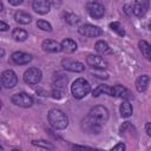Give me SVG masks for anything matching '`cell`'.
<instances>
[{"instance_id": "31", "label": "cell", "mask_w": 151, "mask_h": 151, "mask_svg": "<svg viewBox=\"0 0 151 151\" xmlns=\"http://www.w3.org/2000/svg\"><path fill=\"white\" fill-rule=\"evenodd\" d=\"M124 12H125L127 15H131V14L133 13V7L130 6V5H125V6H124Z\"/></svg>"}, {"instance_id": "36", "label": "cell", "mask_w": 151, "mask_h": 151, "mask_svg": "<svg viewBox=\"0 0 151 151\" xmlns=\"http://www.w3.org/2000/svg\"><path fill=\"white\" fill-rule=\"evenodd\" d=\"M50 2H51V5H53V6H60V4H61V0H48Z\"/></svg>"}, {"instance_id": "16", "label": "cell", "mask_w": 151, "mask_h": 151, "mask_svg": "<svg viewBox=\"0 0 151 151\" xmlns=\"http://www.w3.org/2000/svg\"><path fill=\"white\" fill-rule=\"evenodd\" d=\"M63 67L71 72H83L85 70V66L79 61H71V60H64Z\"/></svg>"}, {"instance_id": "1", "label": "cell", "mask_w": 151, "mask_h": 151, "mask_svg": "<svg viewBox=\"0 0 151 151\" xmlns=\"http://www.w3.org/2000/svg\"><path fill=\"white\" fill-rule=\"evenodd\" d=\"M47 119L50 125L55 129V130H64L67 127L68 125V118L65 114V112H63L59 109H52L50 110L48 114H47Z\"/></svg>"}, {"instance_id": "38", "label": "cell", "mask_w": 151, "mask_h": 151, "mask_svg": "<svg viewBox=\"0 0 151 151\" xmlns=\"http://www.w3.org/2000/svg\"><path fill=\"white\" fill-rule=\"evenodd\" d=\"M149 29H150V31H151V24H150V25H149Z\"/></svg>"}, {"instance_id": "29", "label": "cell", "mask_w": 151, "mask_h": 151, "mask_svg": "<svg viewBox=\"0 0 151 151\" xmlns=\"http://www.w3.org/2000/svg\"><path fill=\"white\" fill-rule=\"evenodd\" d=\"M32 144L35 146H40L44 149H54V145L46 140H32Z\"/></svg>"}, {"instance_id": "33", "label": "cell", "mask_w": 151, "mask_h": 151, "mask_svg": "<svg viewBox=\"0 0 151 151\" xmlns=\"http://www.w3.org/2000/svg\"><path fill=\"white\" fill-rule=\"evenodd\" d=\"M8 28H9V25H7L5 21L1 20V21H0V29H1V31H7Z\"/></svg>"}, {"instance_id": "17", "label": "cell", "mask_w": 151, "mask_h": 151, "mask_svg": "<svg viewBox=\"0 0 151 151\" xmlns=\"http://www.w3.org/2000/svg\"><path fill=\"white\" fill-rule=\"evenodd\" d=\"M150 83V77L147 74H142L136 80V88L138 92H144L147 88V85Z\"/></svg>"}, {"instance_id": "5", "label": "cell", "mask_w": 151, "mask_h": 151, "mask_svg": "<svg viewBox=\"0 0 151 151\" xmlns=\"http://www.w3.org/2000/svg\"><path fill=\"white\" fill-rule=\"evenodd\" d=\"M86 11L88 15L93 19H100L105 14V7L98 1H90L86 5Z\"/></svg>"}, {"instance_id": "4", "label": "cell", "mask_w": 151, "mask_h": 151, "mask_svg": "<svg viewBox=\"0 0 151 151\" xmlns=\"http://www.w3.org/2000/svg\"><path fill=\"white\" fill-rule=\"evenodd\" d=\"M12 103L20 107H29L33 105V98L26 92H18L12 96Z\"/></svg>"}, {"instance_id": "6", "label": "cell", "mask_w": 151, "mask_h": 151, "mask_svg": "<svg viewBox=\"0 0 151 151\" xmlns=\"http://www.w3.org/2000/svg\"><path fill=\"white\" fill-rule=\"evenodd\" d=\"M42 73L38 67H29L24 73V81L28 85H35L41 80Z\"/></svg>"}, {"instance_id": "19", "label": "cell", "mask_w": 151, "mask_h": 151, "mask_svg": "<svg viewBox=\"0 0 151 151\" xmlns=\"http://www.w3.org/2000/svg\"><path fill=\"white\" fill-rule=\"evenodd\" d=\"M119 112H120V116L124 117V118H127V117L132 116V112H133L132 105L130 104V101H129L127 99H124L123 103L120 104V106H119Z\"/></svg>"}, {"instance_id": "12", "label": "cell", "mask_w": 151, "mask_h": 151, "mask_svg": "<svg viewBox=\"0 0 151 151\" xmlns=\"http://www.w3.org/2000/svg\"><path fill=\"white\" fill-rule=\"evenodd\" d=\"M81 127H83L84 131H86L88 133H99L100 130H101V125H99L96 122H93L91 118H88V116H86L83 119Z\"/></svg>"}, {"instance_id": "24", "label": "cell", "mask_w": 151, "mask_h": 151, "mask_svg": "<svg viewBox=\"0 0 151 151\" xmlns=\"http://www.w3.org/2000/svg\"><path fill=\"white\" fill-rule=\"evenodd\" d=\"M27 37H28L27 32L22 28H14L12 32V38L15 41H25L27 39Z\"/></svg>"}, {"instance_id": "27", "label": "cell", "mask_w": 151, "mask_h": 151, "mask_svg": "<svg viewBox=\"0 0 151 151\" xmlns=\"http://www.w3.org/2000/svg\"><path fill=\"white\" fill-rule=\"evenodd\" d=\"M107 92H109V86L105 85V84H103V85H98V86L92 91V96H93V97H98V96H100V94H103V93H106V94H107Z\"/></svg>"}, {"instance_id": "34", "label": "cell", "mask_w": 151, "mask_h": 151, "mask_svg": "<svg viewBox=\"0 0 151 151\" xmlns=\"http://www.w3.org/2000/svg\"><path fill=\"white\" fill-rule=\"evenodd\" d=\"M145 132L149 137H151V123H146L145 124Z\"/></svg>"}, {"instance_id": "21", "label": "cell", "mask_w": 151, "mask_h": 151, "mask_svg": "<svg viewBox=\"0 0 151 151\" xmlns=\"http://www.w3.org/2000/svg\"><path fill=\"white\" fill-rule=\"evenodd\" d=\"M60 44H61V50L66 53H72L78 48L77 42L72 39H64Z\"/></svg>"}, {"instance_id": "26", "label": "cell", "mask_w": 151, "mask_h": 151, "mask_svg": "<svg viewBox=\"0 0 151 151\" xmlns=\"http://www.w3.org/2000/svg\"><path fill=\"white\" fill-rule=\"evenodd\" d=\"M110 28H111L113 32H116L119 37H124V35H125V31H124L123 26L120 25V22H118V21L111 22V24H110Z\"/></svg>"}, {"instance_id": "37", "label": "cell", "mask_w": 151, "mask_h": 151, "mask_svg": "<svg viewBox=\"0 0 151 151\" xmlns=\"http://www.w3.org/2000/svg\"><path fill=\"white\" fill-rule=\"evenodd\" d=\"M73 147L74 149H91L88 146H81V145H73Z\"/></svg>"}, {"instance_id": "3", "label": "cell", "mask_w": 151, "mask_h": 151, "mask_svg": "<svg viewBox=\"0 0 151 151\" xmlns=\"http://www.w3.org/2000/svg\"><path fill=\"white\" fill-rule=\"evenodd\" d=\"M87 116L93 122H96L97 124H99V125L103 126L107 122V119H109V110L105 106L97 105V106H93L90 110V112H88Z\"/></svg>"}, {"instance_id": "2", "label": "cell", "mask_w": 151, "mask_h": 151, "mask_svg": "<svg viewBox=\"0 0 151 151\" xmlns=\"http://www.w3.org/2000/svg\"><path fill=\"white\" fill-rule=\"evenodd\" d=\"M90 91H91V84L85 78H78L71 85V92L76 99L84 98L86 94H88Z\"/></svg>"}, {"instance_id": "13", "label": "cell", "mask_w": 151, "mask_h": 151, "mask_svg": "<svg viewBox=\"0 0 151 151\" xmlns=\"http://www.w3.org/2000/svg\"><path fill=\"white\" fill-rule=\"evenodd\" d=\"M32 8L39 14H46L51 9V2L48 0H33Z\"/></svg>"}, {"instance_id": "22", "label": "cell", "mask_w": 151, "mask_h": 151, "mask_svg": "<svg viewBox=\"0 0 151 151\" xmlns=\"http://www.w3.org/2000/svg\"><path fill=\"white\" fill-rule=\"evenodd\" d=\"M94 48H96V51H97L99 54H103V55L111 53V48H110L109 44H107L106 41H104V40L97 41L96 45H94Z\"/></svg>"}, {"instance_id": "8", "label": "cell", "mask_w": 151, "mask_h": 151, "mask_svg": "<svg viewBox=\"0 0 151 151\" xmlns=\"http://www.w3.org/2000/svg\"><path fill=\"white\" fill-rule=\"evenodd\" d=\"M1 84L5 88H13L18 84V77L14 71L6 70L1 73Z\"/></svg>"}, {"instance_id": "25", "label": "cell", "mask_w": 151, "mask_h": 151, "mask_svg": "<svg viewBox=\"0 0 151 151\" xmlns=\"http://www.w3.org/2000/svg\"><path fill=\"white\" fill-rule=\"evenodd\" d=\"M64 20H65L68 25H76V24L79 22V17L76 15V14H73V13L66 12V13H64Z\"/></svg>"}, {"instance_id": "7", "label": "cell", "mask_w": 151, "mask_h": 151, "mask_svg": "<svg viewBox=\"0 0 151 151\" xmlns=\"http://www.w3.org/2000/svg\"><path fill=\"white\" fill-rule=\"evenodd\" d=\"M78 32L81 35L88 37V38H97L103 34V29L98 26L91 25V24H84L78 28Z\"/></svg>"}, {"instance_id": "15", "label": "cell", "mask_w": 151, "mask_h": 151, "mask_svg": "<svg viewBox=\"0 0 151 151\" xmlns=\"http://www.w3.org/2000/svg\"><path fill=\"white\" fill-rule=\"evenodd\" d=\"M12 60H13L15 64H18V65H26V64L31 63L32 55L18 51V52H14V53L12 54Z\"/></svg>"}, {"instance_id": "30", "label": "cell", "mask_w": 151, "mask_h": 151, "mask_svg": "<svg viewBox=\"0 0 151 151\" xmlns=\"http://www.w3.org/2000/svg\"><path fill=\"white\" fill-rule=\"evenodd\" d=\"M63 93H64V91H61V90H59V88H53L52 92H51L52 97L55 98V99H60V98L63 97Z\"/></svg>"}, {"instance_id": "18", "label": "cell", "mask_w": 151, "mask_h": 151, "mask_svg": "<svg viewBox=\"0 0 151 151\" xmlns=\"http://www.w3.org/2000/svg\"><path fill=\"white\" fill-rule=\"evenodd\" d=\"M67 84V77L61 74V73H57L54 74L53 77V85H54V88H59L61 91H64L65 86Z\"/></svg>"}, {"instance_id": "23", "label": "cell", "mask_w": 151, "mask_h": 151, "mask_svg": "<svg viewBox=\"0 0 151 151\" xmlns=\"http://www.w3.org/2000/svg\"><path fill=\"white\" fill-rule=\"evenodd\" d=\"M138 46H139V50H140L142 54H143L146 59L151 60V45H150L147 41H145V40H139Z\"/></svg>"}, {"instance_id": "11", "label": "cell", "mask_w": 151, "mask_h": 151, "mask_svg": "<svg viewBox=\"0 0 151 151\" xmlns=\"http://www.w3.org/2000/svg\"><path fill=\"white\" fill-rule=\"evenodd\" d=\"M149 7H150V0H134L133 14L138 18H142L146 14Z\"/></svg>"}, {"instance_id": "32", "label": "cell", "mask_w": 151, "mask_h": 151, "mask_svg": "<svg viewBox=\"0 0 151 151\" xmlns=\"http://www.w3.org/2000/svg\"><path fill=\"white\" fill-rule=\"evenodd\" d=\"M112 150H120V151H123V150H125V144L124 143H118L117 145H114L112 147Z\"/></svg>"}, {"instance_id": "28", "label": "cell", "mask_w": 151, "mask_h": 151, "mask_svg": "<svg viewBox=\"0 0 151 151\" xmlns=\"http://www.w3.org/2000/svg\"><path fill=\"white\" fill-rule=\"evenodd\" d=\"M37 26H38V28H40V29H42V31H47V32H51V31H52L51 24L47 22L46 20H42V19H40V20L37 21Z\"/></svg>"}, {"instance_id": "9", "label": "cell", "mask_w": 151, "mask_h": 151, "mask_svg": "<svg viewBox=\"0 0 151 151\" xmlns=\"http://www.w3.org/2000/svg\"><path fill=\"white\" fill-rule=\"evenodd\" d=\"M107 94L111 97H120V98L127 99V100L132 98V93L123 85H113V86L109 87Z\"/></svg>"}, {"instance_id": "10", "label": "cell", "mask_w": 151, "mask_h": 151, "mask_svg": "<svg viewBox=\"0 0 151 151\" xmlns=\"http://www.w3.org/2000/svg\"><path fill=\"white\" fill-rule=\"evenodd\" d=\"M86 63L90 67L94 70H105L107 67L106 60H104V58L96 55V54H88L86 57Z\"/></svg>"}, {"instance_id": "14", "label": "cell", "mask_w": 151, "mask_h": 151, "mask_svg": "<svg viewBox=\"0 0 151 151\" xmlns=\"http://www.w3.org/2000/svg\"><path fill=\"white\" fill-rule=\"evenodd\" d=\"M41 47H42L44 51L52 52V53H57V52L63 51L61 50V44H59V42H57L55 40H52V39H45L41 44Z\"/></svg>"}, {"instance_id": "20", "label": "cell", "mask_w": 151, "mask_h": 151, "mask_svg": "<svg viewBox=\"0 0 151 151\" xmlns=\"http://www.w3.org/2000/svg\"><path fill=\"white\" fill-rule=\"evenodd\" d=\"M14 20H15L17 22H19V24L27 25V24H29V22L32 21V17H31L28 13L24 12V11H18V12H15V14H14Z\"/></svg>"}, {"instance_id": "35", "label": "cell", "mask_w": 151, "mask_h": 151, "mask_svg": "<svg viewBox=\"0 0 151 151\" xmlns=\"http://www.w3.org/2000/svg\"><path fill=\"white\" fill-rule=\"evenodd\" d=\"M8 2L11 5H13V6H19V5H21L24 2V0H8Z\"/></svg>"}]
</instances>
